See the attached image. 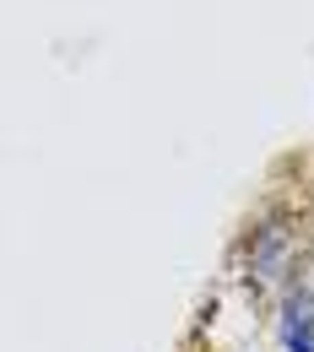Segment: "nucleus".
<instances>
[{"label": "nucleus", "mask_w": 314, "mask_h": 352, "mask_svg": "<svg viewBox=\"0 0 314 352\" xmlns=\"http://www.w3.org/2000/svg\"><path fill=\"white\" fill-rule=\"evenodd\" d=\"M282 347L287 352H314V271H304L287 293L282 309Z\"/></svg>", "instance_id": "nucleus-1"}, {"label": "nucleus", "mask_w": 314, "mask_h": 352, "mask_svg": "<svg viewBox=\"0 0 314 352\" xmlns=\"http://www.w3.org/2000/svg\"><path fill=\"white\" fill-rule=\"evenodd\" d=\"M287 271H293V233L271 222V228L255 233V276L260 282H282Z\"/></svg>", "instance_id": "nucleus-2"}]
</instances>
